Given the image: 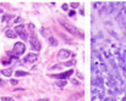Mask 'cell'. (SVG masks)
<instances>
[{"label": "cell", "mask_w": 126, "mask_h": 101, "mask_svg": "<svg viewBox=\"0 0 126 101\" xmlns=\"http://www.w3.org/2000/svg\"><path fill=\"white\" fill-rule=\"evenodd\" d=\"M59 22L62 24V27H64L69 33H71V34H73V35H80V38H83V33H82L81 31H78L76 27H73L72 24H70L69 22L64 21V19H61V18L59 19Z\"/></svg>", "instance_id": "6da1fadb"}, {"label": "cell", "mask_w": 126, "mask_h": 101, "mask_svg": "<svg viewBox=\"0 0 126 101\" xmlns=\"http://www.w3.org/2000/svg\"><path fill=\"white\" fill-rule=\"evenodd\" d=\"M15 33H16L17 35H20L22 40H27V38H28L27 32H26V27H25L23 24H17V26L15 27Z\"/></svg>", "instance_id": "7a4b0ae2"}, {"label": "cell", "mask_w": 126, "mask_h": 101, "mask_svg": "<svg viewBox=\"0 0 126 101\" xmlns=\"http://www.w3.org/2000/svg\"><path fill=\"white\" fill-rule=\"evenodd\" d=\"M29 44H31V48H32L33 50H37V51L40 50V43L37 39V37H34V35L29 37Z\"/></svg>", "instance_id": "3957f363"}, {"label": "cell", "mask_w": 126, "mask_h": 101, "mask_svg": "<svg viewBox=\"0 0 126 101\" xmlns=\"http://www.w3.org/2000/svg\"><path fill=\"white\" fill-rule=\"evenodd\" d=\"M25 51H26V46H25L23 43L18 42V43H16V44L14 45V53H15L16 55H21V54H23Z\"/></svg>", "instance_id": "277c9868"}, {"label": "cell", "mask_w": 126, "mask_h": 101, "mask_svg": "<svg viewBox=\"0 0 126 101\" xmlns=\"http://www.w3.org/2000/svg\"><path fill=\"white\" fill-rule=\"evenodd\" d=\"M72 73H73V71H72V69H69L67 72L60 73V74H53L51 77H54V78H58V79H61V80H66V78H69V77H70Z\"/></svg>", "instance_id": "5b68a950"}, {"label": "cell", "mask_w": 126, "mask_h": 101, "mask_svg": "<svg viewBox=\"0 0 126 101\" xmlns=\"http://www.w3.org/2000/svg\"><path fill=\"white\" fill-rule=\"evenodd\" d=\"M58 57L60 60H67L71 57V53L69 51V50H65V49H61L60 51L58 53Z\"/></svg>", "instance_id": "8992f818"}, {"label": "cell", "mask_w": 126, "mask_h": 101, "mask_svg": "<svg viewBox=\"0 0 126 101\" xmlns=\"http://www.w3.org/2000/svg\"><path fill=\"white\" fill-rule=\"evenodd\" d=\"M37 58H38L37 54H33V53H31V54H28V55L25 57V62L32 63V62H36V61H37Z\"/></svg>", "instance_id": "52a82bcc"}, {"label": "cell", "mask_w": 126, "mask_h": 101, "mask_svg": "<svg viewBox=\"0 0 126 101\" xmlns=\"http://www.w3.org/2000/svg\"><path fill=\"white\" fill-rule=\"evenodd\" d=\"M5 35H6L7 38H11V39H14V38L17 37V34L15 33V31H11V29H7V31L5 32Z\"/></svg>", "instance_id": "ba28073f"}, {"label": "cell", "mask_w": 126, "mask_h": 101, "mask_svg": "<svg viewBox=\"0 0 126 101\" xmlns=\"http://www.w3.org/2000/svg\"><path fill=\"white\" fill-rule=\"evenodd\" d=\"M48 43H49L51 46H58V40H56V38H54L53 35L48 38Z\"/></svg>", "instance_id": "9c48e42d"}, {"label": "cell", "mask_w": 126, "mask_h": 101, "mask_svg": "<svg viewBox=\"0 0 126 101\" xmlns=\"http://www.w3.org/2000/svg\"><path fill=\"white\" fill-rule=\"evenodd\" d=\"M40 32H42V34H43L44 37H48V38L51 37V32H50V29H48V28H47V29H45V28H42Z\"/></svg>", "instance_id": "30bf717a"}, {"label": "cell", "mask_w": 126, "mask_h": 101, "mask_svg": "<svg viewBox=\"0 0 126 101\" xmlns=\"http://www.w3.org/2000/svg\"><path fill=\"white\" fill-rule=\"evenodd\" d=\"M1 74H3V76H5V77H10V76L12 74V71H11V68L3 69V71H1Z\"/></svg>", "instance_id": "8fae6325"}, {"label": "cell", "mask_w": 126, "mask_h": 101, "mask_svg": "<svg viewBox=\"0 0 126 101\" xmlns=\"http://www.w3.org/2000/svg\"><path fill=\"white\" fill-rule=\"evenodd\" d=\"M16 76L17 77H25V76H28V73L25 72V71H16Z\"/></svg>", "instance_id": "7c38bea8"}, {"label": "cell", "mask_w": 126, "mask_h": 101, "mask_svg": "<svg viewBox=\"0 0 126 101\" xmlns=\"http://www.w3.org/2000/svg\"><path fill=\"white\" fill-rule=\"evenodd\" d=\"M56 85H58L59 88H64V87L66 85V80H59V82L56 83Z\"/></svg>", "instance_id": "4fadbf2b"}, {"label": "cell", "mask_w": 126, "mask_h": 101, "mask_svg": "<svg viewBox=\"0 0 126 101\" xmlns=\"http://www.w3.org/2000/svg\"><path fill=\"white\" fill-rule=\"evenodd\" d=\"M10 18H11V16H10V15H5V16L3 17V21H4V22H6V21H9Z\"/></svg>", "instance_id": "5bb4252c"}, {"label": "cell", "mask_w": 126, "mask_h": 101, "mask_svg": "<svg viewBox=\"0 0 126 101\" xmlns=\"http://www.w3.org/2000/svg\"><path fill=\"white\" fill-rule=\"evenodd\" d=\"M10 83H11L12 85H17V84H18L17 79H11V80H10Z\"/></svg>", "instance_id": "9a60e30c"}, {"label": "cell", "mask_w": 126, "mask_h": 101, "mask_svg": "<svg viewBox=\"0 0 126 101\" xmlns=\"http://www.w3.org/2000/svg\"><path fill=\"white\" fill-rule=\"evenodd\" d=\"M1 100H3V101H14L11 97H3Z\"/></svg>", "instance_id": "2e32d148"}, {"label": "cell", "mask_w": 126, "mask_h": 101, "mask_svg": "<svg viewBox=\"0 0 126 101\" xmlns=\"http://www.w3.org/2000/svg\"><path fill=\"white\" fill-rule=\"evenodd\" d=\"M71 6H72V9H76V7L78 6V3H72V4H71Z\"/></svg>", "instance_id": "e0dca14e"}, {"label": "cell", "mask_w": 126, "mask_h": 101, "mask_svg": "<svg viewBox=\"0 0 126 101\" xmlns=\"http://www.w3.org/2000/svg\"><path fill=\"white\" fill-rule=\"evenodd\" d=\"M72 65H75V61H70V62L65 63V66H72Z\"/></svg>", "instance_id": "ac0fdd59"}, {"label": "cell", "mask_w": 126, "mask_h": 101, "mask_svg": "<svg viewBox=\"0 0 126 101\" xmlns=\"http://www.w3.org/2000/svg\"><path fill=\"white\" fill-rule=\"evenodd\" d=\"M18 22H22V18H15V23H18Z\"/></svg>", "instance_id": "d6986e66"}, {"label": "cell", "mask_w": 126, "mask_h": 101, "mask_svg": "<svg viewBox=\"0 0 126 101\" xmlns=\"http://www.w3.org/2000/svg\"><path fill=\"white\" fill-rule=\"evenodd\" d=\"M29 29L31 31H34V24L33 23H29Z\"/></svg>", "instance_id": "ffe728a7"}, {"label": "cell", "mask_w": 126, "mask_h": 101, "mask_svg": "<svg viewBox=\"0 0 126 101\" xmlns=\"http://www.w3.org/2000/svg\"><path fill=\"white\" fill-rule=\"evenodd\" d=\"M72 84H76V85H78L80 83H78V80H76V79H72Z\"/></svg>", "instance_id": "44dd1931"}, {"label": "cell", "mask_w": 126, "mask_h": 101, "mask_svg": "<svg viewBox=\"0 0 126 101\" xmlns=\"http://www.w3.org/2000/svg\"><path fill=\"white\" fill-rule=\"evenodd\" d=\"M62 9H64V10H67V9H69L67 4H64V5H62Z\"/></svg>", "instance_id": "7402d4cb"}, {"label": "cell", "mask_w": 126, "mask_h": 101, "mask_svg": "<svg viewBox=\"0 0 126 101\" xmlns=\"http://www.w3.org/2000/svg\"><path fill=\"white\" fill-rule=\"evenodd\" d=\"M0 85H5V82H4L3 79H0Z\"/></svg>", "instance_id": "603a6c76"}, {"label": "cell", "mask_w": 126, "mask_h": 101, "mask_svg": "<svg viewBox=\"0 0 126 101\" xmlns=\"http://www.w3.org/2000/svg\"><path fill=\"white\" fill-rule=\"evenodd\" d=\"M37 101H49V99H39V100H37Z\"/></svg>", "instance_id": "cb8c5ba5"}]
</instances>
